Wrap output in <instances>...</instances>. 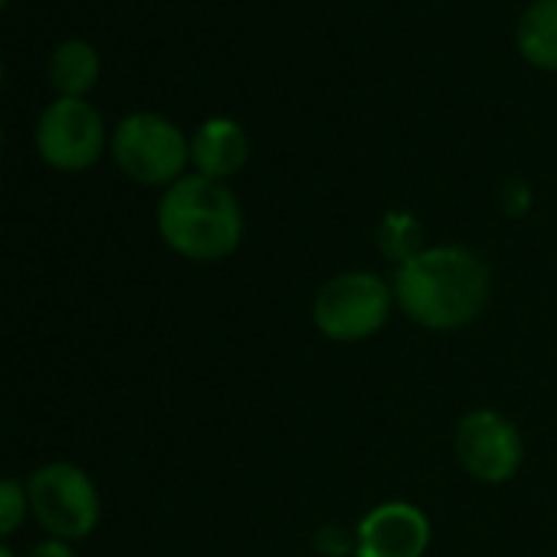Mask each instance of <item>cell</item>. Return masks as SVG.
Returning <instances> with one entry per match:
<instances>
[{"label": "cell", "mask_w": 557, "mask_h": 557, "mask_svg": "<svg viewBox=\"0 0 557 557\" xmlns=\"http://www.w3.org/2000/svg\"><path fill=\"white\" fill-rule=\"evenodd\" d=\"M515 50L537 73H557V0H534L515 24Z\"/></svg>", "instance_id": "cell-10"}, {"label": "cell", "mask_w": 557, "mask_h": 557, "mask_svg": "<svg viewBox=\"0 0 557 557\" xmlns=\"http://www.w3.org/2000/svg\"><path fill=\"white\" fill-rule=\"evenodd\" d=\"M315 550L322 557H355V528L345 531L342 524H325L315 531Z\"/></svg>", "instance_id": "cell-14"}, {"label": "cell", "mask_w": 557, "mask_h": 557, "mask_svg": "<svg viewBox=\"0 0 557 557\" xmlns=\"http://www.w3.org/2000/svg\"><path fill=\"white\" fill-rule=\"evenodd\" d=\"M453 459L479 485H505L524 466V436L495 407H472L453 426Z\"/></svg>", "instance_id": "cell-6"}, {"label": "cell", "mask_w": 557, "mask_h": 557, "mask_svg": "<svg viewBox=\"0 0 557 557\" xmlns=\"http://www.w3.org/2000/svg\"><path fill=\"white\" fill-rule=\"evenodd\" d=\"M430 544L433 521L407 498L377 502L355 524V557H426Z\"/></svg>", "instance_id": "cell-8"}, {"label": "cell", "mask_w": 557, "mask_h": 557, "mask_svg": "<svg viewBox=\"0 0 557 557\" xmlns=\"http://www.w3.org/2000/svg\"><path fill=\"white\" fill-rule=\"evenodd\" d=\"M27 557H79V554L73 550V544H70V541L44 537L40 544H34V547H30V554H27Z\"/></svg>", "instance_id": "cell-16"}, {"label": "cell", "mask_w": 557, "mask_h": 557, "mask_svg": "<svg viewBox=\"0 0 557 557\" xmlns=\"http://www.w3.org/2000/svg\"><path fill=\"white\" fill-rule=\"evenodd\" d=\"M8 4H11V0H0V14H4V11H8Z\"/></svg>", "instance_id": "cell-19"}, {"label": "cell", "mask_w": 557, "mask_h": 557, "mask_svg": "<svg viewBox=\"0 0 557 557\" xmlns=\"http://www.w3.org/2000/svg\"><path fill=\"white\" fill-rule=\"evenodd\" d=\"M498 203L508 216H524L534 207V190L524 177H508L498 190Z\"/></svg>", "instance_id": "cell-15"}, {"label": "cell", "mask_w": 557, "mask_h": 557, "mask_svg": "<svg viewBox=\"0 0 557 557\" xmlns=\"http://www.w3.org/2000/svg\"><path fill=\"white\" fill-rule=\"evenodd\" d=\"M397 302L391 278L374 269H345L312 296V325L332 345H364L377 338L394 319Z\"/></svg>", "instance_id": "cell-3"}, {"label": "cell", "mask_w": 557, "mask_h": 557, "mask_svg": "<svg viewBox=\"0 0 557 557\" xmlns=\"http://www.w3.org/2000/svg\"><path fill=\"white\" fill-rule=\"evenodd\" d=\"M47 76L50 86L63 96V99H86L102 76V57L89 40H63L47 63Z\"/></svg>", "instance_id": "cell-11"}, {"label": "cell", "mask_w": 557, "mask_h": 557, "mask_svg": "<svg viewBox=\"0 0 557 557\" xmlns=\"http://www.w3.org/2000/svg\"><path fill=\"white\" fill-rule=\"evenodd\" d=\"M0 86H4V60H0Z\"/></svg>", "instance_id": "cell-18"}, {"label": "cell", "mask_w": 557, "mask_h": 557, "mask_svg": "<svg viewBox=\"0 0 557 557\" xmlns=\"http://www.w3.org/2000/svg\"><path fill=\"white\" fill-rule=\"evenodd\" d=\"M374 239L381 256L397 269L400 262L413 259L426 246L423 220L413 210H387L374 226Z\"/></svg>", "instance_id": "cell-12"}, {"label": "cell", "mask_w": 557, "mask_h": 557, "mask_svg": "<svg viewBox=\"0 0 557 557\" xmlns=\"http://www.w3.org/2000/svg\"><path fill=\"white\" fill-rule=\"evenodd\" d=\"M109 154L128 181L168 190L187 174L190 135L161 112H132L112 128Z\"/></svg>", "instance_id": "cell-4"}, {"label": "cell", "mask_w": 557, "mask_h": 557, "mask_svg": "<svg viewBox=\"0 0 557 557\" xmlns=\"http://www.w3.org/2000/svg\"><path fill=\"white\" fill-rule=\"evenodd\" d=\"M397 312L433 335L475 325L492 299V269L482 252L462 243H426L391 272Z\"/></svg>", "instance_id": "cell-1"}, {"label": "cell", "mask_w": 557, "mask_h": 557, "mask_svg": "<svg viewBox=\"0 0 557 557\" xmlns=\"http://www.w3.org/2000/svg\"><path fill=\"white\" fill-rule=\"evenodd\" d=\"M249 161V135L230 115H210L190 132V168L210 181L236 177Z\"/></svg>", "instance_id": "cell-9"}, {"label": "cell", "mask_w": 557, "mask_h": 557, "mask_svg": "<svg viewBox=\"0 0 557 557\" xmlns=\"http://www.w3.org/2000/svg\"><path fill=\"white\" fill-rule=\"evenodd\" d=\"M109 128L102 112L89 99L57 96L37 119L34 145L44 164L63 174H83L109 151Z\"/></svg>", "instance_id": "cell-7"}, {"label": "cell", "mask_w": 557, "mask_h": 557, "mask_svg": "<svg viewBox=\"0 0 557 557\" xmlns=\"http://www.w3.org/2000/svg\"><path fill=\"white\" fill-rule=\"evenodd\" d=\"M0 151H4V132H0Z\"/></svg>", "instance_id": "cell-20"}, {"label": "cell", "mask_w": 557, "mask_h": 557, "mask_svg": "<svg viewBox=\"0 0 557 557\" xmlns=\"http://www.w3.org/2000/svg\"><path fill=\"white\" fill-rule=\"evenodd\" d=\"M0 557H17V554H14V550H11V547L4 544V541H0Z\"/></svg>", "instance_id": "cell-17"}, {"label": "cell", "mask_w": 557, "mask_h": 557, "mask_svg": "<svg viewBox=\"0 0 557 557\" xmlns=\"http://www.w3.org/2000/svg\"><path fill=\"white\" fill-rule=\"evenodd\" d=\"M30 515V495L27 482L17 479H0V541L17 534Z\"/></svg>", "instance_id": "cell-13"}, {"label": "cell", "mask_w": 557, "mask_h": 557, "mask_svg": "<svg viewBox=\"0 0 557 557\" xmlns=\"http://www.w3.org/2000/svg\"><path fill=\"white\" fill-rule=\"evenodd\" d=\"M154 226L161 243L187 262H223L246 236V213L226 181L184 174L161 190Z\"/></svg>", "instance_id": "cell-2"}, {"label": "cell", "mask_w": 557, "mask_h": 557, "mask_svg": "<svg viewBox=\"0 0 557 557\" xmlns=\"http://www.w3.org/2000/svg\"><path fill=\"white\" fill-rule=\"evenodd\" d=\"M30 515L50 537L60 541H83L102 521V495L92 475L76 462H47L30 472L27 479Z\"/></svg>", "instance_id": "cell-5"}]
</instances>
